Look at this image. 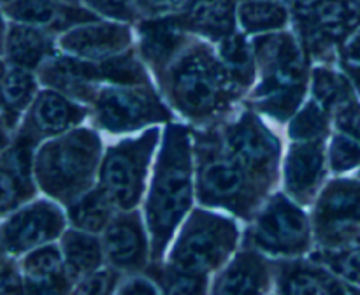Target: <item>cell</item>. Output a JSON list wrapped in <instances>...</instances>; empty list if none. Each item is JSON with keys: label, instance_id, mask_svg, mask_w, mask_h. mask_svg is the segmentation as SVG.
<instances>
[{"label": "cell", "instance_id": "6da1fadb", "mask_svg": "<svg viewBox=\"0 0 360 295\" xmlns=\"http://www.w3.org/2000/svg\"><path fill=\"white\" fill-rule=\"evenodd\" d=\"M157 79L172 107L199 125L220 122L245 93L218 51L206 42L190 41Z\"/></svg>", "mask_w": 360, "mask_h": 295}, {"label": "cell", "instance_id": "7a4b0ae2", "mask_svg": "<svg viewBox=\"0 0 360 295\" xmlns=\"http://www.w3.org/2000/svg\"><path fill=\"white\" fill-rule=\"evenodd\" d=\"M193 158L190 130L178 123L165 126L146 199V228L153 263L162 262L179 223L192 209Z\"/></svg>", "mask_w": 360, "mask_h": 295}, {"label": "cell", "instance_id": "3957f363", "mask_svg": "<svg viewBox=\"0 0 360 295\" xmlns=\"http://www.w3.org/2000/svg\"><path fill=\"white\" fill-rule=\"evenodd\" d=\"M260 81L250 93V107L287 122L299 111L309 81L306 48L292 34H269L253 41Z\"/></svg>", "mask_w": 360, "mask_h": 295}, {"label": "cell", "instance_id": "277c9868", "mask_svg": "<svg viewBox=\"0 0 360 295\" xmlns=\"http://www.w3.org/2000/svg\"><path fill=\"white\" fill-rule=\"evenodd\" d=\"M193 157L197 199L204 206L220 207L243 220H253L267 192L229 153L217 123L195 133Z\"/></svg>", "mask_w": 360, "mask_h": 295}, {"label": "cell", "instance_id": "5b68a950", "mask_svg": "<svg viewBox=\"0 0 360 295\" xmlns=\"http://www.w3.org/2000/svg\"><path fill=\"white\" fill-rule=\"evenodd\" d=\"M102 143L91 129H74L53 137L35 153V181L51 199L69 206L94 186L101 169Z\"/></svg>", "mask_w": 360, "mask_h": 295}, {"label": "cell", "instance_id": "8992f818", "mask_svg": "<svg viewBox=\"0 0 360 295\" xmlns=\"http://www.w3.org/2000/svg\"><path fill=\"white\" fill-rule=\"evenodd\" d=\"M238 242V225L231 218L193 209L172 246L169 263L186 273L210 276L227 263Z\"/></svg>", "mask_w": 360, "mask_h": 295}, {"label": "cell", "instance_id": "52a82bcc", "mask_svg": "<svg viewBox=\"0 0 360 295\" xmlns=\"http://www.w3.org/2000/svg\"><path fill=\"white\" fill-rule=\"evenodd\" d=\"M160 130L148 129L139 137L123 139L105 151L98 169V185L120 211L136 209L146 185V174Z\"/></svg>", "mask_w": 360, "mask_h": 295}, {"label": "cell", "instance_id": "ba28073f", "mask_svg": "<svg viewBox=\"0 0 360 295\" xmlns=\"http://www.w3.org/2000/svg\"><path fill=\"white\" fill-rule=\"evenodd\" d=\"M313 237V223L301 204L287 193H274L253 218L246 241L264 255L292 258L309 253Z\"/></svg>", "mask_w": 360, "mask_h": 295}, {"label": "cell", "instance_id": "9c48e42d", "mask_svg": "<svg viewBox=\"0 0 360 295\" xmlns=\"http://www.w3.org/2000/svg\"><path fill=\"white\" fill-rule=\"evenodd\" d=\"M217 125L229 153L269 193L280 174L281 144L278 137L264 125L252 107L243 109L229 122H217Z\"/></svg>", "mask_w": 360, "mask_h": 295}, {"label": "cell", "instance_id": "30bf717a", "mask_svg": "<svg viewBox=\"0 0 360 295\" xmlns=\"http://www.w3.org/2000/svg\"><path fill=\"white\" fill-rule=\"evenodd\" d=\"M95 122L112 133L132 132L144 125L169 123L171 112L151 84L101 86L94 102Z\"/></svg>", "mask_w": 360, "mask_h": 295}, {"label": "cell", "instance_id": "8fae6325", "mask_svg": "<svg viewBox=\"0 0 360 295\" xmlns=\"http://www.w3.org/2000/svg\"><path fill=\"white\" fill-rule=\"evenodd\" d=\"M311 223L320 251L347 244L360 230V181L343 178L327 183Z\"/></svg>", "mask_w": 360, "mask_h": 295}, {"label": "cell", "instance_id": "7c38bea8", "mask_svg": "<svg viewBox=\"0 0 360 295\" xmlns=\"http://www.w3.org/2000/svg\"><path fill=\"white\" fill-rule=\"evenodd\" d=\"M2 248L4 255L20 256L42 244H48L62 234L65 218L58 206L48 200H39L20 207L4 216Z\"/></svg>", "mask_w": 360, "mask_h": 295}, {"label": "cell", "instance_id": "4fadbf2b", "mask_svg": "<svg viewBox=\"0 0 360 295\" xmlns=\"http://www.w3.org/2000/svg\"><path fill=\"white\" fill-rule=\"evenodd\" d=\"M39 140L18 130L11 143L4 144L2 153V214L7 216L21 204L28 202L35 195L32 174H35L34 148Z\"/></svg>", "mask_w": 360, "mask_h": 295}, {"label": "cell", "instance_id": "5bb4252c", "mask_svg": "<svg viewBox=\"0 0 360 295\" xmlns=\"http://www.w3.org/2000/svg\"><path fill=\"white\" fill-rule=\"evenodd\" d=\"M326 140H294L283 164L285 193L301 206L319 195L326 178Z\"/></svg>", "mask_w": 360, "mask_h": 295}, {"label": "cell", "instance_id": "9a60e30c", "mask_svg": "<svg viewBox=\"0 0 360 295\" xmlns=\"http://www.w3.org/2000/svg\"><path fill=\"white\" fill-rule=\"evenodd\" d=\"M105 260L120 273H139L148 263V242L143 221L137 209L122 211L105 227L104 237Z\"/></svg>", "mask_w": 360, "mask_h": 295}, {"label": "cell", "instance_id": "2e32d148", "mask_svg": "<svg viewBox=\"0 0 360 295\" xmlns=\"http://www.w3.org/2000/svg\"><path fill=\"white\" fill-rule=\"evenodd\" d=\"M88 116V109L74 98L48 88L41 91L30 104L27 116L18 130L34 139H48L69 132Z\"/></svg>", "mask_w": 360, "mask_h": 295}, {"label": "cell", "instance_id": "e0dca14e", "mask_svg": "<svg viewBox=\"0 0 360 295\" xmlns=\"http://www.w3.org/2000/svg\"><path fill=\"white\" fill-rule=\"evenodd\" d=\"M39 77L48 88L86 104L94 102L104 81L98 62L72 55H53L39 67Z\"/></svg>", "mask_w": 360, "mask_h": 295}, {"label": "cell", "instance_id": "ac0fdd59", "mask_svg": "<svg viewBox=\"0 0 360 295\" xmlns=\"http://www.w3.org/2000/svg\"><path fill=\"white\" fill-rule=\"evenodd\" d=\"M274 283L280 294H350L360 288L348 284L323 262L283 260L274 263Z\"/></svg>", "mask_w": 360, "mask_h": 295}, {"label": "cell", "instance_id": "d6986e66", "mask_svg": "<svg viewBox=\"0 0 360 295\" xmlns=\"http://www.w3.org/2000/svg\"><path fill=\"white\" fill-rule=\"evenodd\" d=\"M132 42L130 30L123 25L112 23H83L77 28H69L60 37L58 44L69 55L77 58L102 62V60L127 51Z\"/></svg>", "mask_w": 360, "mask_h": 295}, {"label": "cell", "instance_id": "ffe728a7", "mask_svg": "<svg viewBox=\"0 0 360 295\" xmlns=\"http://www.w3.org/2000/svg\"><path fill=\"white\" fill-rule=\"evenodd\" d=\"M274 263L257 248H245L234 256L211 290L214 294H264L271 288Z\"/></svg>", "mask_w": 360, "mask_h": 295}, {"label": "cell", "instance_id": "44dd1931", "mask_svg": "<svg viewBox=\"0 0 360 295\" xmlns=\"http://www.w3.org/2000/svg\"><path fill=\"white\" fill-rule=\"evenodd\" d=\"M25 291L28 294H65L74 288L67 273L62 249L55 244H42L21 260Z\"/></svg>", "mask_w": 360, "mask_h": 295}, {"label": "cell", "instance_id": "7402d4cb", "mask_svg": "<svg viewBox=\"0 0 360 295\" xmlns=\"http://www.w3.org/2000/svg\"><path fill=\"white\" fill-rule=\"evenodd\" d=\"M188 42L178 16H158L139 25L141 56L155 74L160 72Z\"/></svg>", "mask_w": 360, "mask_h": 295}, {"label": "cell", "instance_id": "603a6c76", "mask_svg": "<svg viewBox=\"0 0 360 295\" xmlns=\"http://www.w3.org/2000/svg\"><path fill=\"white\" fill-rule=\"evenodd\" d=\"M6 16L13 18L20 23L34 25V27L49 28V30H65L77 23H90L97 21V16L88 11L76 7L62 6L53 0H11L4 4Z\"/></svg>", "mask_w": 360, "mask_h": 295}, {"label": "cell", "instance_id": "cb8c5ba5", "mask_svg": "<svg viewBox=\"0 0 360 295\" xmlns=\"http://www.w3.org/2000/svg\"><path fill=\"white\" fill-rule=\"evenodd\" d=\"M55 55L53 39L41 27L13 23L4 34V62L25 69H39Z\"/></svg>", "mask_w": 360, "mask_h": 295}, {"label": "cell", "instance_id": "d4e9b609", "mask_svg": "<svg viewBox=\"0 0 360 295\" xmlns=\"http://www.w3.org/2000/svg\"><path fill=\"white\" fill-rule=\"evenodd\" d=\"M179 21L186 32H195L220 42L236 30V7L232 0H192Z\"/></svg>", "mask_w": 360, "mask_h": 295}, {"label": "cell", "instance_id": "484cf974", "mask_svg": "<svg viewBox=\"0 0 360 295\" xmlns=\"http://www.w3.org/2000/svg\"><path fill=\"white\" fill-rule=\"evenodd\" d=\"M37 81L30 69L11 65L4 62L2 70V129L4 144L9 140V133H16L18 123L25 109L34 102Z\"/></svg>", "mask_w": 360, "mask_h": 295}, {"label": "cell", "instance_id": "4316f807", "mask_svg": "<svg viewBox=\"0 0 360 295\" xmlns=\"http://www.w3.org/2000/svg\"><path fill=\"white\" fill-rule=\"evenodd\" d=\"M62 253L70 281L76 284L88 274L101 269L105 258L104 244L91 232L67 230L62 237Z\"/></svg>", "mask_w": 360, "mask_h": 295}, {"label": "cell", "instance_id": "83f0119b", "mask_svg": "<svg viewBox=\"0 0 360 295\" xmlns=\"http://www.w3.org/2000/svg\"><path fill=\"white\" fill-rule=\"evenodd\" d=\"M115 209L116 206L112 204L111 197L98 185L91 186L83 195L72 200L67 206V216L74 228L97 234V232H104L105 227L111 223V220L115 218L112 214Z\"/></svg>", "mask_w": 360, "mask_h": 295}, {"label": "cell", "instance_id": "f1b7e54d", "mask_svg": "<svg viewBox=\"0 0 360 295\" xmlns=\"http://www.w3.org/2000/svg\"><path fill=\"white\" fill-rule=\"evenodd\" d=\"M218 55L224 60L227 69L231 70L232 77L236 83L248 90L255 81L257 74V62H255V51H253V42H248L245 35L232 34L220 41L218 46Z\"/></svg>", "mask_w": 360, "mask_h": 295}, {"label": "cell", "instance_id": "f546056e", "mask_svg": "<svg viewBox=\"0 0 360 295\" xmlns=\"http://www.w3.org/2000/svg\"><path fill=\"white\" fill-rule=\"evenodd\" d=\"M311 95L333 114L334 109L355 95V86L345 72L329 65H316L311 72Z\"/></svg>", "mask_w": 360, "mask_h": 295}, {"label": "cell", "instance_id": "4dcf8cb0", "mask_svg": "<svg viewBox=\"0 0 360 295\" xmlns=\"http://www.w3.org/2000/svg\"><path fill=\"white\" fill-rule=\"evenodd\" d=\"M241 27L248 34H262L283 28L288 21L285 6L274 0H245L238 9Z\"/></svg>", "mask_w": 360, "mask_h": 295}, {"label": "cell", "instance_id": "1f68e13d", "mask_svg": "<svg viewBox=\"0 0 360 295\" xmlns=\"http://www.w3.org/2000/svg\"><path fill=\"white\" fill-rule=\"evenodd\" d=\"M333 114L313 98L290 119L288 136L292 140H326Z\"/></svg>", "mask_w": 360, "mask_h": 295}, {"label": "cell", "instance_id": "d6a6232c", "mask_svg": "<svg viewBox=\"0 0 360 295\" xmlns=\"http://www.w3.org/2000/svg\"><path fill=\"white\" fill-rule=\"evenodd\" d=\"M104 81L111 84H150L148 74L134 53H118L98 62Z\"/></svg>", "mask_w": 360, "mask_h": 295}, {"label": "cell", "instance_id": "836d02e7", "mask_svg": "<svg viewBox=\"0 0 360 295\" xmlns=\"http://www.w3.org/2000/svg\"><path fill=\"white\" fill-rule=\"evenodd\" d=\"M151 274H153V280H157L162 291H167V294H204L207 291V276L176 269L171 263H167L165 267L155 263Z\"/></svg>", "mask_w": 360, "mask_h": 295}, {"label": "cell", "instance_id": "e575fe53", "mask_svg": "<svg viewBox=\"0 0 360 295\" xmlns=\"http://www.w3.org/2000/svg\"><path fill=\"white\" fill-rule=\"evenodd\" d=\"M360 165V143L348 133H334L329 146V167L333 172L343 174V172L354 171Z\"/></svg>", "mask_w": 360, "mask_h": 295}, {"label": "cell", "instance_id": "d590c367", "mask_svg": "<svg viewBox=\"0 0 360 295\" xmlns=\"http://www.w3.org/2000/svg\"><path fill=\"white\" fill-rule=\"evenodd\" d=\"M118 284L120 270L111 267V269H98L88 274L86 277L74 284L72 291L76 294H111V291H116Z\"/></svg>", "mask_w": 360, "mask_h": 295}, {"label": "cell", "instance_id": "8d00e7d4", "mask_svg": "<svg viewBox=\"0 0 360 295\" xmlns=\"http://www.w3.org/2000/svg\"><path fill=\"white\" fill-rule=\"evenodd\" d=\"M333 119L340 132L348 133L360 143V102L355 95L334 109Z\"/></svg>", "mask_w": 360, "mask_h": 295}, {"label": "cell", "instance_id": "74e56055", "mask_svg": "<svg viewBox=\"0 0 360 295\" xmlns=\"http://www.w3.org/2000/svg\"><path fill=\"white\" fill-rule=\"evenodd\" d=\"M11 258H13V256H11ZM11 258L9 255H4L0 290H2V294H23L25 291L23 273L18 270L16 263H14V260Z\"/></svg>", "mask_w": 360, "mask_h": 295}, {"label": "cell", "instance_id": "f35d334b", "mask_svg": "<svg viewBox=\"0 0 360 295\" xmlns=\"http://www.w3.org/2000/svg\"><path fill=\"white\" fill-rule=\"evenodd\" d=\"M84 2L97 13L116 18V20L129 21L134 16L130 9V0H84Z\"/></svg>", "mask_w": 360, "mask_h": 295}, {"label": "cell", "instance_id": "ab89813d", "mask_svg": "<svg viewBox=\"0 0 360 295\" xmlns=\"http://www.w3.org/2000/svg\"><path fill=\"white\" fill-rule=\"evenodd\" d=\"M139 9L150 16H167L188 6L192 0H136Z\"/></svg>", "mask_w": 360, "mask_h": 295}, {"label": "cell", "instance_id": "60d3db41", "mask_svg": "<svg viewBox=\"0 0 360 295\" xmlns=\"http://www.w3.org/2000/svg\"><path fill=\"white\" fill-rule=\"evenodd\" d=\"M118 294H160L162 288L158 287V283L151 277H144V276H134L130 280L123 281V283L118 284L116 288Z\"/></svg>", "mask_w": 360, "mask_h": 295}, {"label": "cell", "instance_id": "b9f144b4", "mask_svg": "<svg viewBox=\"0 0 360 295\" xmlns=\"http://www.w3.org/2000/svg\"><path fill=\"white\" fill-rule=\"evenodd\" d=\"M341 53H343V60L360 63V27L347 39V42L341 48Z\"/></svg>", "mask_w": 360, "mask_h": 295}, {"label": "cell", "instance_id": "7bdbcfd3", "mask_svg": "<svg viewBox=\"0 0 360 295\" xmlns=\"http://www.w3.org/2000/svg\"><path fill=\"white\" fill-rule=\"evenodd\" d=\"M341 67H343V72L350 77V81H352V84L355 86V90L360 93V63L343 60V62H341Z\"/></svg>", "mask_w": 360, "mask_h": 295}, {"label": "cell", "instance_id": "ee69618b", "mask_svg": "<svg viewBox=\"0 0 360 295\" xmlns=\"http://www.w3.org/2000/svg\"><path fill=\"white\" fill-rule=\"evenodd\" d=\"M56 2H60V4H69V6H74V4H76L77 0H56Z\"/></svg>", "mask_w": 360, "mask_h": 295}, {"label": "cell", "instance_id": "f6af8a7d", "mask_svg": "<svg viewBox=\"0 0 360 295\" xmlns=\"http://www.w3.org/2000/svg\"><path fill=\"white\" fill-rule=\"evenodd\" d=\"M7 2H11V0H4V4H7Z\"/></svg>", "mask_w": 360, "mask_h": 295}, {"label": "cell", "instance_id": "bcb514c9", "mask_svg": "<svg viewBox=\"0 0 360 295\" xmlns=\"http://www.w3.org/2000/svg\"><path fill=\"white\" fill-rule=\"evenodd\" d=\"M357 2H359V4H360V0H357Z\"/></svg>", "mask_w": 360, "mask_h": 295}, {"label": "cell", "instance_id": "7dc6e473", "mask_svg": "<svg viewBox=\"0 0 360 295\" xmlns=\"http://www.w3.org/2000/svg\"><path fill=\"white\" fill-rule=\"evenodd\" d=\"M359 176H360V174H359Z\"/></svg>", "mask_w": 360, "mask_h": 295}]
</instances>
